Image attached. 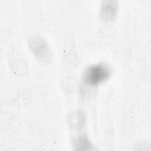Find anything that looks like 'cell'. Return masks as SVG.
I'll list each match as a JSON object with an SVG mask.
<instances>
[{
	"label": "cell",
	"instance_id": "obj_1",
	"mask_svg": "<svg viewBox=\"0 0 151 151\" xmlns=\"http://www.w3.org/2000/svg\"><path fill=\"white\" fill-rule=\"evenodd\" d=\"M111 74L110 67L104 63L92 65L86 69L83 74V80L88 85L97 86L107 80Z\"/></svg>",
	"mask_w": 151,
	"mask_h": 151
},
{
	"label": "cell",
	"instance_id": "obj_2",
	"mask_svg": "<svg viewBox=\"0 0 151 151\" xmlns=\"http://www.w3.org/2000/svg\"><path fill=\"white\" fill-rule=\"evenodd\" d=\"M28 45L35 56L40 60L43 62H47L50 60L51 56V50L42 38L34 37L29 40Z\"/></svg>",
	"mask_w": 151,
	"mask_h": 151
},
{
	"label": "cell",
	"instance_id": "obj_3",
	"mask_svg": "<svg viewBox=\"0 0 151 151\" xmlns=\"http://www.w3.org/2000/svg\"><path fill=\"white\" fill-rule=\"evenodd\" d=\"M118 6L115 2H104L101 8V17L106 21H113L117 15Z\"/></svg>",
	"mask_w": 151,
	"mask_h": 151
}]
</instances>
